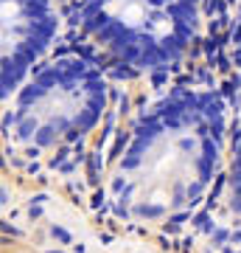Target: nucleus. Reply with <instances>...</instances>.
Returning <instances> with one entry per match:
<instances>
[{"instance_id":"f257e3e1","label":"nucleus","mask_w":241,"mask_h":253,"mask_svg":"<svg viewBox=\"0 0 241 253\" xmlns=\"http://www.w3.org/2000/svg\"><path fill=\"white\" fill-rule=\"evenodd\" d=\"M230 113L213 87L179 84L132 124L107 180L124 222L171 228L197 214L230 158Z\"/></svg>"},{"instance_id":"39448f33","label":"nucleus","mask_w":241,"mask_h":253,"mask_svg":"<svg viewBox=\"0 0 241 253\" xmlns=\"http://www.w3.org/2000/svg\"><path fill=\"white\" fill-rule=\"evenodd\" d=\"M227 194H230L233 211L241 217V107L233 121L230 135V158H227Z\"/></svg>"},{"instance_id":"7ed1b4c3","label":"nucleus","mask_w":241,"mask_h":253,"mask_svg":"<svg viewBox=\"0 0 241 253\" xmlns=\"http://www.w3.org/2000/svg\"><path fill=\"white\" fill-rule=\"evenodd\" d=\"M202 0H79L76 20L115 62L138 73L169 71L199 28Z\"/></svg>"},{"instance_id":"f03ea898","label":"nucleus","mask_w":241,"mask_h":253,"mask_svg":"<svg viewBox=\"0 0 241 253\" xmlns=\"http://www.w3.org/2000/svg\"><path fill=\"white\" fill-rule=\"evenodd\" d=\"M109 101L107 76L79 54L48 59L6 107V135L28 155H62L99 126Z\"/></svg>"},{"instance_id":"20e7f679","label":"nucleus","mask_w":241,"mask_h":253,"mask_svg":"<svg viewBox=\"0 0 241 253\" xmlns=\"http://www.w3.org/2000/svg\"><path fill=\"white\" fill-rule=\"evenodd\" d=\"M3 26V101L42 65L45 51L56 37V11L51 0H0Z\"/></svg>"}]
</instances>
